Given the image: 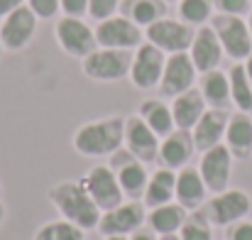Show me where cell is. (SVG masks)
I'll return each instance as SVG.
<instances>
[{
	"mask_svg": "<svg viewBox=\"0 0 252 240\" xmlns=\"http://www.w3.org/2000/svg\"><path fill=\"white\" fill-rule=\"evenodd\" d=\"M198 91L206 101L208 108H225L233 103L230 101V81L228 74H223L220 69H213V71H206L201 74V83H198Z\"/></svg>",
	"mask_w": 252,
	"mask_h": 240,
	"instance_id": "d4e9b609",
	"label": "cell"
},
{
	"mask_svg": "<svg viewBox=\"0 0 252 240\" xmlns=\"http://www.w3.org/2000/svg\"><path fill=\"white\" fill-rule=\"evenodd\" d=\"M84 228L59 218V221H49L42 228H37L32 240H84Z\"/></svg>",
	"mask_w": 252,
	"mask_h": 240,
	"instance_id": "f546056e",
	"label": "cell"
},
{
	"mask_svg": "<svg viewBox=\"0 0 252 240\" xmlns=\"http://www.w3.org/2000/svg\"><path fill=\"white\" fill-rule=\"evenodd\" d=\"M81 184L88 191V196L93 199V204L100 208V213L125 204V194H123L120 181L110 164H93L81 176Z\"/></svg>",
	"mask_w": 252,
	"mask_h": 240,
	"instance_id": "8992f818",
	"label": "cell"
},
{
	"mask_svg": "<svg viewBox=\"0 0 252 240\" xmlns=\"http://www.w3.org/2000/svg\"><path fill=\"white\" fill-rule=\"evenodd\" d=\"M233 155L225 145H216L206 152H201L198 162V174L208 189V194H220L228 189L230 176H233Z\"/></svg>",
	"mask_w": 252,
	"mask_h": 240,
	"instance_id": "5bb4252c",
	"label": "cell"
},
{
	"mask_svg": "<svg viewBox=\"0 0 252 240\" xmlns=\"http://www.w3.org/2000/svg\"><path fill=\"white\" fill-rule=\"evenodd\" d=\"M206 196L208 189L198 174V167H184L176 171V204H181L186 211H198L206 204Z\"/></svg>",
	"mask_w": 252,
	"mask_h": 240,
	"instance_id": "ffe728a7",
	"label": "cell"
},
{
	"mask_svg": "<svg viewBox=\"0 0 252 240\" xmlns=\"http://www.w3.org/2000/svg\"><path fill=\"white\" fill-rule=\"evenodd\" d=\"M213 7L223 15H248L252 10V0H213Z\"/></svg>",
	"mask_w": 252,
	"mask_h": 240,
	"instance_id": "836d02e7",
	"label": "cell"
},
{
	"mask_svg": "<svg viewBox=\"0 0 252 240\" xmlns=\"http://www.w3.org/2000/svg\"><path fill=\"white\" fill-rule=\"evenodd\" d=\"M186 216H189V211L181 204L171 201V204H164V206H157V208L147 211V226L157 236H174V233L181 231Z\"/></svg>",
	"mask_w": 252,
	"mask_h": 240,
	"instance_id": "cb8c5ba5",
	"label": "cell"
},
{
	"mask_svg": "<svg viewBox=\"0 0 252 240\" xmlns=\"http://www.w3.org/2000/svg\"><path fill=\"white\" fill-rule=\"evenodd\" d=\"M248 27H250V34H252V10L248 12Z\"/></svg>",
	"mask_w": 252,
	"mask_h": 240,
	"instance_id": "b9f144b4",
	"label": "cell"
},
{
	"mask_svg": "<svg viewBox=\"0 0 252 240\" xmlns=\"http://www.w3.org/2000/svg\"><path fill=\"white\" fill-rule=\"evenodd\" d=\"M228 81H230V101L238 110L243 113H252V81L245 71L243 62H235L228 71Z\"/></svg>",
	"mask_w": 252,
	"mask_h": 240,
	"instance_id": "4316f807",
	"label": "cell"
},
{
	"mask_svg": "<svg viewBox=\"0 0 252 240\" xmlns=\"http://www.w3.org/2000/svg\"><path fill=\"white\" fill-rule=\"evenodd\" d=\"M228 240H252V221H238L228 228Z\"/></svg>",
	"mask_w": 252,
	"mask_h": 240,
	"instance_id": "d590c367",
	"label": "cell"
},
{
	"mask_svg": "<svg viewBox=\"0 0 252 240\" xmlns=\"http://www.w3.org/2000/svg\"><path fill=\"white\" fill-rule=\"evenodd\" d=\"M159 240H179V233H174V236H159Z\"/></svg>",
	"mask_w": 252,
	"mask_h": 240,
	"instance_id": "ab89813d",
	"label": "cell"
},
{
	"mask_svg": "<svg viewBox=\"0 0 252 240\" xmlns=\"http://www.w3.org/2000/svg\"><path fill=\"white\" fill-rule=\"evenodd\" d=\"M125 15L135 25L147 30L150 25H155L157 20L167 15V2L164 0H125Z\"/></svg>",
	"mask_w": 252,
	"mask_h": 240,
	"instance_id": "83f0119b",
	"label": "cell"
},
{
	"mask_svg": "<svg viewBox=\"0 0 252 240\" xmlns=\"http://www.w3.org/2000/svg\"><path fill=\"white\" fill-rule=\"evenodd\" d=\"M2 52H5V47H2V42H0V57H2Z\"/></svg>",
	"mask_w": 252,
	"mask_h": 240,
	"instance_id": "ee69618b",
	"label": "cell"
},
{
	"mask_svg": "<svg viewBox=\"0 0 252 240\" xmlns=\"http://www.w3.org/2000/svg\"><path fill=\"white\" fill-rule=\"evenodd\" d=\"M164 64H167V54L150 44L142 42L135 52H132V67H130V76L135 88L140 91H150V88H159V81L164 74Z\"/></svg>",
	"mask_w": 252,
	"mask_h": 240,
	"instance_id": "9c48e42d",
	"label": "cell"
},
{
	"mask_svg": "<svg viewBox=\"0 0 252 240\" xmlns=\"http://www.w3.org/2000/svg\"><path fill=\"white\" fill-rule=\"evenodd\" d=\"M145 223H147L145 204L142 201H125L118 208H110V211L100 213L98 231H100L103 238H108V236H125V238H130Z\"/></svg>",
	"mask_w": 252,
	"mask_h": 240,
	"instance_id": "8fae6325",
	"label": "cell"
},
{
	"mask_svg": "<svg viewBox=\"0 0 252 240\" xmlns=\"http://www.w3.org/2000/svg\"><path fill=\"white\" fill-rule=\"evenodd\" d=\"M110 167H113V171H115V176L120 181L123 194L130 201H142L145 189H147V181H150L147 164H142L132 152H127L125 147H120L118 152L110 155Z\"/></svg>",
	"mask_w": 252,
	"mask_h": 240,
	"instance_id": "30bf717a",
	"label": "cell"
},
{
	"mask_svg": "<svg viewBox=\"0 0 252 240\" xmlns=\"http://www.w3.org/2000/svg\"><path fill=\"white\" fill-rule=\"evenodd\" d=\"M49 201L52 206L59 211V216L84 231L91 228H98V221H100V208L93 204V199L88 196V191L84 189L81 181H57L52 189H49Z\"/></svg>",
	"mask_w": 252,
	"mask_h": 240,
	"instance_id": "7a4b0ae2",
	"label": "cell"
},
{
	"mask_svg": "<svg viewBox=\"0 0 252 240\" xmlns=\"http://www.w3.org/2000/svg\"><path fill=\"white\" fill-rule=\"evenodd\" d=\"M2 221H5V206L0 204V223H2Z\"/></svg>",
	"mask_w": 252,
	"mask_h": 240,
	"instance_id": "7bdbcfd3",
	"label": "cell"
},
{
	"mask_svg": "<svg viewBox=\"0 0 252 240\" xmlns=\"http://www.w3.org/2000/svg\"><path fill=\"white\" fill-rule=\"evenodd\" d=\"M196 76H198V71H196L189 52L167 54L164 74H162V81H159V93L167 96V98H176L179 93H186L189 88H193Z\"/></svg>",
	"mask_w": 252,
	"mask_h": 240,
	"instance_id": "2e32d148",
	"label": "cell"
},
{
	"mask_svg": "<svg viewBox=\"0 0 252 240\" xmlns=\"http://www.w3.org/2000/svg\"><path fill=\"white\" fill-rule=\"evenodd\" d=\"M54 37H57V44L74 59H86L91 52L98 49L95 30L86 22L84 17L62 15L57 20V25H54Z\"/></svg>",
	"mask_w": 252,
	"mask_h": 240,
	"instance_id": "52a82bcc",
	"label": "cell"
},
{
	"mask_svg": "<svg viewBox=\"0 0 252 240\" xmlns=\"http://www.w3.org/2000/svg\"><path fill=\"white\" fill-rule=\"evenodd\" d=\"M189 57H191V62H193L198 74H206V71H213V69L220 67L225 52H223L220 39H218V34L213 32L211 25L196 27L193 42L189 47Z\"/></svg>",
	"mask_w": 252,
	"mask_h": 240,
	"instance_id": "e0dca14e",
	"label": "cell"
},
{
	"mask_svg": "<svg viewBox=\"0 0 252 240\" xmlns=\"http://www.w3.org/2000/svg\"><path fill=\"white\" fill-rule=\"evenodd\" d=\"M118 7H120V0H88V15L95 22L118 15Z\"/></svg>",
	"mask_w": 252,
	"mask_h": 240,
	"instance_id": "1f68e13d",
	"label": "cell"
},
{
	"mask_svg": "<svg viewBox=\"0 0 252 240\" xmlns=\"http://www.w3.org/2000/svg\"><path fill=\"white\" fill-rule=\"evenodd\" d=\"M103 240H130V238H125V236H108V238H103Z\"/></svg>",
	"mask_w": 252,
	"mask_h": 240,
	"instance_id": "60d3db41",
	"label": "cell"
},
{
	"mask_svg": "<svg viewBox=\"0 0 252 240\" xmlns=\"http://www.w3.org/2000/svg\"><path fill=\"white\" fill-rule=\"evenodd\" d=\"M208 218L211 226L218 228H230L238 221H245L252 211V199L248 191L243 189H225L220 194H213L203 208H201Z\"/></svg>",
	"mask_w": 252,
	"mask_h": 240,
	"instance_id": "3957f363",
	"label": "cell"
},
{
	"mask_svg": "<svg viewBox=\"0 0 252 240\" xmlns=\"http://www.w3.org/2000/svg\"><path fill=\"white\" fill-rule=\"evenodd\" d=\"M130 240H157V233H155L150 226H147V228L142 226L140 231H135V233L130 236Z\"/></svg>",
	"mask_w": 252,
	"mask_h": 240,
	"instance_id": "74e56055",
	"label": "cell"
},
{
	"mask_svg": "<svg viewBox=\"0 0 252 240\" xmlns=\"http://www.w3.org/2000/svg\"><path fill=\"white\" fill-rule=\"evenodd\" d=\"M62 12L66 17H84L88 15V0H62Z\"/></svg>",
	"mask_w": 252,
	"mask_h": 240,
	"instance_id": "e575fe53",
	"label": "cell"
},
{
	"mask_svg": "<svg viewBox=\"0 0 252 240\" xmlns=\"http://www.w3.org/2000/svg\"><path fill=\"white\" fill-rule=\"evenodd\" d=\"M22 5H27V0H0V20H2L5 15H10L12 10L22 7Z\"/></svg>",
	"mask_w": 252,
	"mask_h": 240,
	"instance_id": "8d00e7d4",
	"label": "cell"
},
{
	"mask_svg": "<svg viewBox=\"0 0 252 240\" xmlns=\"http://www.w3.org/2000/svg\"><path fill=\"white\" fill-rule=\"evenodd\" d=\"M159 137L155 135V130L135 113L130 118H125V142L123 147L127 152H132L142 164H155L159 160Z\"/></svg>",
	"mask_w": 252,
	"mask_h": 240,
	"instance_id": "9a60e30c",
	"label": "cell"
},
{
	"mask_svg": "<svg viewBox=\"0 0 252 240\" xmlns=\"http://www.w3.org/2000/svg\"><path fill=\"white\" fill-rule=\"evenodd\" d=\"M208 25L218 34L225 57H230L233 62H245L252 54V34H250V27H248V20L245 17L216 12Z\"/></svg>",
	"mask_w": 252,
	"mask_h": 240,
	"instance_id": "5b68a950",
	"label": "cell"
},
{
	"mask_svg": "<svg viewBox=\"0 0 252 240\" xmlns=\"http://www.w3.org/2000/svg\"><path fill=\"white\" fill-rule=\"evenodd\" d=\"M164 2H179V0H164Z\"/></svg>",
	"mask_w": 252,
	"mask_h": 240,
	"instance_id": "f6af8a7d",
	"label": "cell"
},
{
	"mask_svg": "<svg viewBox=\"0 0 252 240\" xmlns=\"http://www.w3.org/2000/svg\"><path fill=\"white\" fill-rule=\"evenodd\" d=\"M193 152H196V145H193L191 130H179L176 128L174 133H169L167 137H162L159 160L157 162H162V167H167V169L179 171V169L189 167V160L193 157Z\"/></svg>",
	"mask_w": 252,
	"mask_h": 240,
	"instance_id": "d6986e66",
	"label": "cell"
},
{
	"mask_svg": "<svg viewBox=\"0 0 252 240\" xmlns=\"http://www.w3.org/2000/svg\"><path fill=\"white\" fill-rule=\"evenodd\" d=\"M125 142V118L110 115L100 120H88L74 133V150L81 157H110Z\"/></svg>",
	"mask_w": 252,
	"mask_h": 240,
	"instance_id": "6da1fadb",
	"label": "cell"
},
{
	"mask_svg": "<svg viewBox=\"0 0 252 240\" xmlns=\"http://www.w3.org/2000/svg\"><path fill=\"white\" fill-rule=\"evenodd\" d=\"M174 196H176V171H174V169H167V167H159L157 171L150 174V181H147L142 204H145V208L150 211V208L171 204Z\"/></svg>",
	"mask_w": 252,
	"mask_h": 240,
	"instance_id": "603a6c76",
	"label": "cell"
},
{
	"mask_svg": "<svg viewBox=\"0 0 252 240\" xmlns=\"http://www.w3.org/2000/svg\"><path fill=\"white\" fill-rule=\"evenodd\" d=\"M95 42L105 49H137L145 42V30L135 25L127 15H113L100 20L95 27Z\"/></svg>",
	"mask_w": 252,
	"mask_h": 240,
	"instance_id": "ba28073f",
	"label": "cell"
},
{
	"mask_svg": "<svg viewBox=\"0 0 252 240\" xmlns=\"http://www.w3.org/2000/svg\"><path fill=\"white\" fill-rule=\"evenodd\" d=\"M137 115H140L152 130H155V135H157L159 140L167 137L169 133L176 130V125H174V115H171V108H169L164 101H159V98H145V101L140 103Z\"/></svg>",
	"mask_w": 252,
	"mask_h": 240,
	"instance_id": "484cf974",
	"label": "cell"
},
{
	"mask_svg": "<svg viewBox=\"0 0 252 240\" xmlns=\"http://www.w3.org/2000/svg\"><path fill=\"white\" fill-rule=\"evenodd\" d=\"M27 7L39 17V20H52L62 10V0H27Z\"/></svg>",
	"mask_w": 252,
	"mask_h": 240,
	"instance_id": "d6a6232c",
	"label": "cell"
},
{
	"mask_svg": "<svg viewBox=\"0 0 252 240\" xmlns=\"http://www.w3.org/2000/svg\"><path fill=\"white\" fill-rule=\"evenodd\" d=\"M243 64H245V71H248V76H250V81H252V54L243 62Z\"/></svg>",
	"mask_w": 252,
	"mask_h": 240,
	"instance_id": "f35d334b",
	"label": "cell"
},
{
	"mask_svg": "<svg viewBox=\"0 0 252 240\" xmlns=\"http://www.w3.org/2000/svg\"><path fill=\"white\" fill-rule=\"evenodd\" d=\"M0 196H2V186H0Z\"/></svg>",
	"mask_w": 252,
	"mask_h": 240,
	"instance_id": "bcb514c9",
	"label": "cell"
},
{
	"mask_svg": "<svg viewBox=\"0 0 252 240\" xmlns=\"http://www.w3.org/2000/svg\"><path fill=\"white\" fill-rule=\"evenodd\" d=\"M169 108H171V115H174V125L179 130H193V125L198 123V118L206 113L208 105H206L201 91L193 86L186 93H179L176 98H171Z\"/></svg>",
	"mask_w": 252,
	"mask_h": 240,
	"instance_id": "7402d4cb",
	"label": "cell"
},
{
	"mask_svg": "<svg viewBox=\"0 0 252 240\" xmlns=\"http://www.w3.org/2000/svg\"><path fill=\"white\" fill-rule=\"evenodd\" d=\"M193 34H196V30L189 27L186 22L162 17L145 30V42L159 47L164 54H179V52H189Z\"/></svg>",
	"mask_w": 252,
	"mask_h": 240,
	"instance_id": "7c38bea8",
	"label": "cell"
},
{
	"mask_svg": "<svg viewBox=\"0 0 252 240\" xmlns=\"http://www.w3.org/2000/svg\"><path fill=\"white\" fill-rule=\"evenodd\" d=\"M228 120H230V113L225 108H206V113L198 118V123L191 130L196 152H206L216 145H223Z\"/></svg>",
	"mask_w": 252,
	"mask_h": 240,
	"instance_id": "ac0fdd59",
	"label": "cell"
},
{
	"mask_svg": "<svg viewBox=\"0 0 252 240\" xmlns=\"http://www.w3.org/2000/svg\"><path fill=\"white\" fill-rule=\"evenodd\" d=\"M179 20L189 27H203L213 17V0H179Z\"/></svg>",
	"mask_w": 252,
	"mask_h": 240,
	"instance_id": "f1b7e54d",
	"label": "cell"
},
{
	"mask_svg": "<svg viewBox=\"0 0 252 240\" xmlns=\"http://www.w3.org/2000/svg\"><path fill=\"white\" fill-rule=\"evenodd\" d=\"M223 145L230 150L235 160H250L252 157V118L250 113H233L225 128Z\"/></svg>",
	"mask_w": 252,
	"mask_h": 240,
	"instance_id": "44dd1931",
	"label": "cell"
},
{
	"mask_svg": "<svg viewBox=\"0 0 252 240\" xmlns=\"http://www.w3.org/2000/svg\"><path fill=\"white\" fill-rule=\"evenodd\" d=\"M179 240H213V226L208 223V218L201 208L189 211V216L179 231Z\"/></svg>",
	"mask_w": 252,
	"mask_h": 240,
	"instance_id": "4dcf8cb0",
	"label": "cell"
},
{
	"mask_svg": "<svg viewBox=\"0 0 252 240\" xmlns=\"http://www.w3.org/2000/svg\"><path fill=\"white\" fill-rule=\"evenodd\" d=\"M37 22H39V17L27 5H22V7L12 10L10 15H5L0 20V42H2L5 52L25 49L32 42L34 32H37Z\"/></svg>",
	"mask_w": 252,
	"mask_h": 240,
	"instance_id": "4fadbf2b",
	"label": "cell"
},
{
	"mask_svg": "<svg viewBox=\"0 0 252 240\" xmlns=\"http://www.w3.org/2000/svg\"><path fill=\"white\" fill-rule=\"evenodd\" d=\"M132 67V52L130 49H105L98 47L86 59H81V69L91 81L98 83H115V81L130 76Z\"/></svg>",
	"mask_w": 252,
	"mask_h": 240,
	"instance_id": "277c9868",
	"label": "cell"
}]
</instances>
